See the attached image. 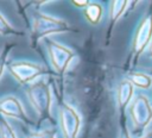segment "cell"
Here are the masks:
<instances>
[{
  "mask_svg": "<svg viewBox=\"0 0 152 138\" xmlns=\"http://www.w3.org/2000/svg\"><path fill=\"white\" fill-rule=\"evenodd\" d=\"M63 128H64V133L66 134L68 138H74L75 134L77 133V128H78V118L75 114V112L70 108H65L63 109Z\"/></svg>",
  "mask_w": 152,
  "mask_h": 138,
  "instance_id": "cell-1",
  "label": "cell"
},
{
  "mask_svg": "<svg viewBox=\"0 0 152 138\" xmlns=\"http://www.w3.org/2000/svg\"><path fill=\"white\" fill-rule=\"evenodd\" d=\"M151 33H152V19L148 18L142 23V25L139 29V32H138V36H137V40H135L137 50H141L145 46V44L148 40Z\"/></svg>",
  "mask_w": 152,
  "mask_h": 138,
  "instance_id": "cell-2",
  "label": "cell"
},
{
  "mask_svg": "<svg viewBox=\"0 0 152 138\" xmlns=\"http://www.w3.org/2000/svg\"><path fill=\"white\" fill-rule=\"evenodd\" d=\"M133 111L134 112H138L139 111V114L134 115V119L137 123L139 124H146L150 119V115H151V109L148 107V105L146 104V101L144 99H140V100H137L134 107H133Z\"/></svg>",
  "mask_w": 152,
  "mask_h": 138,
  "instance_id": "cell-3",
  "label": "cell"
},
{
  "mask_svg": "<svg viewBox=\"0 0 152 138\" xmlns=\"http://www.w3.org/2000/svg\"><path fill=\"white\" fill-rule=\"evenodd\" d=\"M52 58H53V62H55V65L58 67V68H63L66 63V61L69 59V56H70V52L66 51L64 48H61L56 44H53V48H52Z\"/></svg>",
  "mask_w": 152,
  "mask_h": 138,
  "instance_id": "cell-4",
  "label": "cell"
},
{
  "mask_svg": "<svg viewBox=\"0 0 152 138\" xmlns=\"http://www.w3.org/2000/svg\"><path fill=\"white\" fill-rule=\"evenodd\" d=\"M12 70L21 80H27V79L32 77L38 71V68L34 65H30V64H20V65L12 67Z\"/></svg>",
  "mask_w": 152,
  "mask_h": 138,
  "instance_id": "cell-5",
  "label": "cell"
},
{
  "mask_svg": "<svg viewBox=\"0 0 152 138\" xmlns=\"http://www.w3.org/2000/svg\"><path fill=\"white\" fill-rule=\"evenodd\" d=\"M1 108H2L6 113L13 114V115H14V114L18 115V114L21 113V107H20V105L18 104V101H17L15 99H8V100L4 101L2 105H1Z\"/></svg>",
  "mask_w": 152,
  "mask_h": 138,
  "instance_id": "cell-6",
  "label": "cell"
},
{
  "mask_svg": "<svg viewBox=\"0 0 152 138\" xmlns=\"http://www.w3.org/2000/svg\"><path fill=\"white\" fill-rule=\"evenodd\" d=\"M131 92H132V87L129 84V82H122L121 83V87H120V93H119V99H120V104L121 105H125L126 101L129 99V95H131Z\"/></svg>",
  "mask_w": 152,
  "mask_h": 138,
  "instance_id": "cell-7",
  "label": "cell"
},
{
  "mask_svg": "<svg viewBox=\"0 0 152 138\" xmlns=\"http://www.w3.org/2000/svg\"><path fill=\"white\" fill-rule=\"evenodd\" d=\"M87 17H88V19L90 20V21H97V19L100 18V14H101V10H100V7L99 6H96V5H93V6H89L88 8H87Z\"/></svg>",
  "mask_w": 152,
  "mask_h": 138,
  "instance_id": "cell-8",
  "label": "cell"
},
{
  "mask_svg": "<svg viewBox=\"0 0 152 138\" xmlns=\"http://www.w3.org/2000/svg\"><path fill=\"white\" fill-rule=\"evenodd\" d=\"M132 80H133V82H134L135 84H138L139 87H148V86H150V82H151V80H150L147 76L141 75V74L133 76Z\"/></svg>",
  "mask_w": 152,
  "mask_h": 138,
  "instance_id": "cell-9",
  "label": "cell"
},
{
  "mask_svg": "<svg viewBox=\"0 0 152 138\" xmlns=\"http://www.w3.org/2000/svg\"><path fill=\"white\" fill-rule=\"evenodd\" d=\"M1 134H2V138H15L12 130L10 128V126L6 124V123H2V127H1Z\"/></svg>",
  "mask_w": 152,
  "mask_h": 138,
  "instance_id": "cell-10",
  "label": "cell"
},
{
  "mask_svg": "<svg viewBox=\"0 0 152 138\" xmlns=\"http://www.w3.org/2000/svg\"><path fill=\"white\" fill-rule=\"evenodd\" d=\"M125 5V2H122V1H115L114 2V7H113V10H112V15H113V18H116L118 15H119V13H120V11L124 8L122 6Z\"/></svg>",
  "mask_w": 152,
  "mask_h": 138,
  "instance_id": "cell-11",
  "label": "cell"
},
{
  "mask_svg": "<svg viewBox=\"0 0 152 138\" xmlns=\"http://www.w3.org/2000/svg\"><path fill=\"white\" fill-rule=\"evenodd\" d=\"M11 31V27L7 25V23L4 20V18L0 15V32H4V33H6V32H10Z\"/></svg>",
  "mask_w": 152,
  "mask_h": 138,
  "instance_id": "cell-12",
  "label": "cell"
},
{
  "mask_svg": "<svg viewBox=\"0 0 152 138\" xmlns=\"http://www.w3.org/2000/svg\"><path fill=\"white\" fill-rule=\"evenodd\" d=\"M75 4H77V5H84V4H87V1H75Z\"/></svg>",
  "mask_w": 152,
  "mask_h": 138,
  "instance_id": "cell-13",
  "label": "cell"
},
{
  "mask_svg": "<svg viewBox=\"0 0 152 138\" xmlns=\"http://www.w3.org/2000/svg\"><path fill=\"white\" fill-rule=\"evenodd\" d=\"M122 138H128V137H127V136H124V137H122Z\"/></svg>",
  "mask_w": 152,
  "mask_h": 138,
  "instance_id": "cell-14",
  "label": "cell"
},
{
  "mask_svg": "<svg viewBox=\"0 0 152 138\" xmlns=\"http://www.w3.org/2000/svg\"><path fill=\"white\" fill-rule=\"evenodd\" d=\"M151 52H152V49H151Z\"/></svg>",
  "mask_w": 152,
  "mask_h": 138,
  "instance_id": "cell-15",
  "label": "cell"
}]
</instances>
